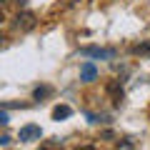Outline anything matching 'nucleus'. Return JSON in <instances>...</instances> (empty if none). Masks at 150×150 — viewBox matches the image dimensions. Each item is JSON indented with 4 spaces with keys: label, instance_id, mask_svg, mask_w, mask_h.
<instances>
[{
    "label": "nucleus",
    "instance_id": "f257e3e1",
    "mask_svg": "<svg viewBox=\"0 0 150 150\" xmlns=\"http://www.w3.org/2000/svg\"><path fill=\"white\" fill-rule=\"evenodd\" d=\"M35 25H38V18H35V13H30V10H23V13H18V18H15V28H18L20 33H30Z\"/></svg>",
    "mask_w": 150,
    "mask_h": 150
},
{
    "label": "nucleus",
    "instance_id": "f03ea898",
    "mask_svg": "<svg viewBox=\"0 0 150 150\" xmlns=\"http://www.w3.org/2000/svg\"><path fill=\"white\" fill-rule=\"evenodd\" d=\"M95 75H98V70H95V65H93V63H85L80 68V80L93 83V80H95Z\"/></svg>",
    "mask_w": 150,
    "mask_h": 150
},
{
    "label": "nucleus",
    "instance_id": "7ed1b4c3",
    "mask_svg": "<svg viewBox=\"0 0 150 150\" xmlns=\"http://www.w3.org/2000/svg\"><path fill=\"white\" fill-rule=\"evenodd\" d=\"M40 138V128L38 125H25V128H20V140H35Z\"/></svg>",
    "mask_w": 150,
    "mask_h": 150
},
{
    "label": "nucleus",
    "instance_id": "20e7f679",
    "mask_svg": "<svg viewBox=\"0 0 150 150\" xmlns=\"http://www.w3.org/2000/svg\"><path fill=\"white\" fill-rule=\"evenodd\" d=\"M83 53L85 55H93V58H112V50H103V48H85L83 50Z\"/></svg>",
    "mask_w": 150,
    "mask_h": 150
},
{
    "label": "nucleus",
    "instance_id": "39448f33",
    "mask_svg": "<svg viewBox=\"0 0 150 150\" xmlns=\"http://www.w3.org/2000/svg\"><path fill=\"white\" fill-rule=\"evenodd\" d=\"M108 93H110V95L115 98V103H120V100H123V88H120V83H118V80L108 83Z\"/></svg>",
    "mask_w": 150,
    "mask_h": 150
},
{
    "label": "nucleus",
    "instance_id": "423d86ee",
    "mask_svg": "<svg viewBox=\"0 0 150 150\" xmlns=\"http://www.w3.org/2000/svg\"><path fill=\"white\" fill-rule=\"evenodd\" d=\"M133 53H135V55H140V58H150V40H145V43L135 45Z\"/></svg>",
    "mask_w": 150,
    "mask_h": 150
},
{
    "label": "nucleus",
    "instance_id": "0eeeda50",
    "mask_svg": "<svg viewBox=\"0 0 150 150\" xmlns=\"http://www.w3.org/2000/svg\"><path fill=\"white\" fill-rule=\"evenodd\" d=\"M70 115H73V110H70L68 105H58V108L53 110V118H55V120H60V118H70Z\"/></svg>",
    "mask_w": 150,
    "mask_h": 150
},
{
    "label": "nucleus",
    "instance_id": "6e6552de",
    "mask_svg": "<svg viewBox=\"0 0 150 150\" xmlns=\"http://www.w3.org/2000/svg\"><path fill=\"white\" fill-rule=\"evenodd\" d=\"M50 93H53V88H48V85H45V88H38V90L33 93V95H35V100H43V98H48Z\"/></svg>",
    "mask_w": 150,
    "mask_h": 150
},
{
    "label": "nucleus",
    "instance_id": "1a4fd4ad",
    "mask_svg": "<svg viewBox=\"0 0 150 150\" xmlns=\"http://www.w3.org/2000/svg\"><path fill=\"white\" fill-rule=\"evenodd\" d=\"M78 3H80V0H63L65 8H73V5H78Z\"/></svg>",
    "mask_w": 150,
    "mask_h": 150
},
{
    "label": "nucleus",
    "instance_id": "9d476101",
    "mask_svg": "<svg viewBox=\"0 0 150 150\" xmlns=\"http://www.w3.org/2000/svg\"><path fill=\"white\" fill-rule=\"evenodd\" d=\"M8 120H10V118H8L5 112H0V125H8Z\"/></svg>",
    "mask_w": 150,
    "mask_h": 150
},
{
    "label": "nucleus",
    "instance_id": "9b49d317",
    "mask_svg": "<svg viewBox=\"0 0 150 150\" xmlns=\"http://www.w3.org/2000/svg\"><path fill=\"white\" fill-rule=\"evenodd\" d=\"M10 143V138H5V135H3V138H0V145H8Z\"/></svg>",
    "mask_w": 150,
    "mask_h": 150
},
{
    "label": "nucleus",
    "instance_id": "f8f14e48",
    "mask_svg": "<svg viewBox=\"0 0 150 150\" xmlns=\"http://www.w3.org/2000/svg\"><path fill=\"white\" fill-rule=\"evenodd\" d=\"M8 3H10V0H0V8H5V5H8Z\"/></svg>",
    "mask_w": 150,
    "mask_h": 150
},
{
    "label": "nucleus",
    "instance_id": "ddd939ff",
    "mask_svg": "<svg viewBox=\"0 0 150 150\" xmlns=\"http://www.w3.org/2000/svg\"><path fill=\"white\" fill-rule=\"evenodd\" d=\"M5 40H8V38H5V35H0V45H3V43H5Z\"/></svg>",
    "mask_w": 150,
    "mask_h": 150
},
{
    "label": "nucleus",
    "instance_id": "4468645a",
    "mask_svg": "<svg viewBox=\"0 0 150 150\" xmlns=\"http://www.w3.org/2000/svg\"><path fill=\"white\" fill-rule=\"evenodd\" d=\"M3 20H5V18H3V10H0V23H3Z\"/></svg>",
    "mask_w": 150,
    "mask_h": 150
}]
</instances>
